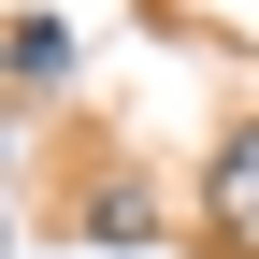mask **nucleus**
<instances>
[{
	"label": "nucleus",
	"instance_id": "obj_3",
	"mask_svg": "<svg viewBox=\"0 0 259 259\" xmlns=\"http://www.w3.org/2000/svg\"><path fill=\"white\" fill-rule=\"evenodd\" d=\"M87 231H101V245H144V231H158V216H144V187H130V173H115V187H87Z\"/></svg>",
	"mask_w": 259,
	"mask_h": 259
},
{
	"label": "nucleus",
	"instance_id": "obj_2",
	"mask_svg": "<svg viewBox=\"0 0 259 259\" xmlns=\"http://www.w3.org/2000/svg\"><path fill=\"white\" fill-rule=\"evenodd\" d=\"M0 72H15V87H72V29H58V15H15V29H0Z\"/></svg>",
	"mask_w": 259,
	"mask_h": 259
},
{
	"label": "nucleus",
	"instance_id": "obj_1",
	"mask_svg": "<svg viewBox=\"0 0 259 259\" xmlns=\"http://www.w3.org/2000/svg\"><path fill=\"white\" fill-rule=\"evenodd\" d=\"M202 216H216V245H231V259H259V115L216 144V173H202Z\"/></svg>",
	"mask_w": 259,
	"mask_h": 259
}]
</instances>
